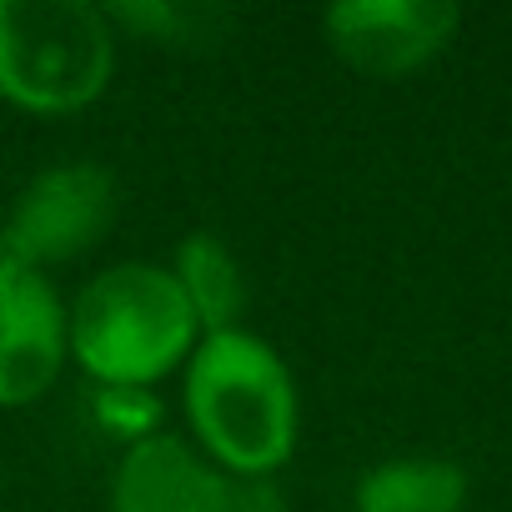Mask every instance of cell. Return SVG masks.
Segmentation results:
<instances>
[{
  "mask_svg": "<svg viewBox=\"0 0 512 512\" xmlns=\"http://www.w3.org/2000/svg\"><path fill=\"white\" fill-rule=\"evenodd\" d=\"M71 352L66 307L41 272L0 262V407L36 402Z\"/></svg>",
  "mask_w": 512,
  "mask_h": 512,
  "instance_id": "6",
  "label": "cell"
},
{
  "mask_svg": "<svg viewBox=\"0 0 512 512\" xmlns=\"http://www.w3.org/2000/svg\"><path fill=\"white\" fill-rule=\"evenodd\" d=\"M116 221V176L96 161H61L41 171L0 221V262L26 272L76 262Z\"/></svg>",
  "mask_w": 512,
  "mask_h": 512,
  "instance_id": "4",
  "label": "cell"
},
{
  "mask_svg": "<svg viewBox=\"0 0 512 512\" xmlns=\"http://www.w3.org/2000/svg\"><path fill=\"white\" fill-rule=\"evenodd\" d=\"M111 26L136 31L146 41H206V26H226V11L211 6H176V0H121V6H106Z\"/></svg>",
  "mask_w": 512,
  "mask_h": 512,
  "instance_id": "10",
  "label": "cell"
},
{
  "mask_svg": "<svg viewBox=\"0 0 512 512\" xmlns=\"http://www.w3.org/2000/svg\"><path fill=\"white\" fill-rule=\"evenodd\" d=\"M186 417L201 447L241 477H267L297 442V387L287 362L241 327L211 332L186 357Z\"/></svg>",
  "mask_w": 512,
  "mask_h": 512,
  "instance_id": "1",
  "label": "cell"
},
{
  "mask_svg": "<svg viewBox=\"0 0 512 512\" xmlns=\"http://www.w3.org/2000/svg\"><path fill=\"white\" fill-rule=\"evenodd\" d=\"M71 352L101 387H146L196 352V317L181 282L151 262H121L86 282L66 312Z\"/></svg>",
  "mask_w": 512,
  "mask_h": 512,
  "instance_id": "2",
  "label": "cell"
},
{
  "mask_svg": "<svg viewBox=\"0 0 512 512\" xmlns=\"http://www.w3.org/2000/svg\"><path fill=\"white\" fill-rule=\"evenodd\" d=\"M171 277L181 282L186 302H191V317L196 327L211 337V332H231L236 317L246 312V282H241V267L221 236L211 231H191L181 246H176V267Z\"/></svg>",
  "mask_w": 512,
  "mask_h": 512,
  "instance_id": "8",
  "label": "cell"
},
{
  "mask_svg": "<svg viewBox=\"0 0 512 512\" xmlns=\"http://www.w3.org/2000/svg\"><path fill=\"white\" fill-rule=\"evenodd\" d=\"M332 51L377 81H397L422 71L462 26L452 0H342L322 16Z\"/></svg>",
  "mask_w": 512,
  "mask_h": 512,
  "instance_id": "5",
  "label": "cell"
},
{
  "mask_svg": "<svg viewBox=\"0 0 512 512\" xmlns=\"http://www.w3.org/2000/svg\"><path fill=\"white\" fill-rule=\"evenodd\" d=\"M116 71V26L91 0H0V96L66 116L91 106Z\"/></svg>",
  "mask_w": 512,
  "mask_h": 512,
  "instance_id": "3",
  "label": "cell"
},
{
  "mask_svg": "<svg viewBox=\"0 0 512 512\" xmlns=\"http://www.w3.org/2000/svg\"><path fill=\"white\" fill-rule=\"evenodd\" d=\"M231 482L181 437H141L111 477L106 512H226Z\"/></svg>",
  "mask_w": 512,
  "mask_h": 512,
  "instance_id": "7",
  "label": "cell"
},
{
  "mask_svg": "<svg viewBox=\"0 0 512 512\" xmlns=\"http://www.w3.org/2000/svg\"><path fill=\"white\" fill-rule=\"evenodd\" d=\"M467 472L447 457H397L357 482V512H462Z\"/></svg>",
  "mask_w": 512,
  "mask_h": 512,
  "instance_id": "9",
  "label": "cell"
}]
</instances>
